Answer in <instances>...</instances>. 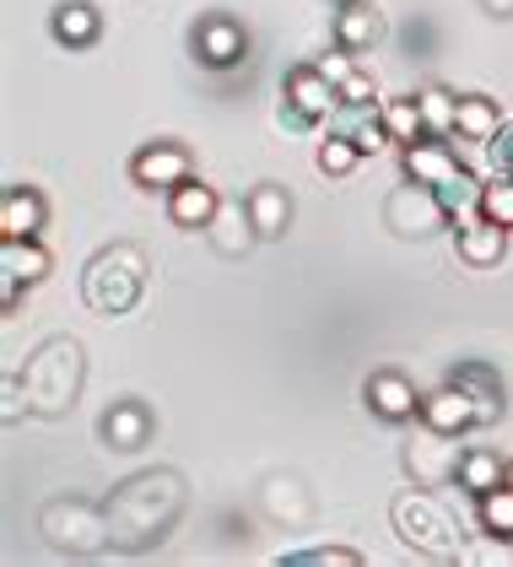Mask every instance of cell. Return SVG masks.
<instances>
[{
	"label": "cell",
	"mask_w": 513,
	"mask_h": 567,
	"mask_svg": "<svg viewBox=\"0 0 513 567\" xmlns=\"http://www.w3.org/2000/svg\"><path fill=\"white\" fill-rule=\"evenodd\" d=\"M184 503H189V486L178 471L157 465V471H135L125 476L109 497H103V514H109V546L114 551H152L173 535V524L184 519Z\"/></svg>",
	"instance_id": "6da1fadb"
},
{
	"label": "cell",
	"mask_w": 513,
	"mask_h": 567,
	"mask_svg": "<svg viewBox=\"0 0 513 567\" xmlns=\"http://www.w3.org/2000/svg\"><path fill=\"white\" fill-rule=\"evenodd\" d=\"M17 373H22V394L33 416H65L86 384V351L76 336H49L28 351Z\"/></svg>",
	"instance_id": "7a4b0ae2"
},
{
	"label": "cell",
	"mask_w": 513,
	"mask_h": 567,
	"mask_svg": "<svg viewBox=\"0 0 513 567\" xmlns=\"http://www.w3.org/2000/svg\"><path fill=\"white\" fill-rule=\"evenodd\" d=\"M400 168H406V178L438 189V200L449 206V217L481 212V178L460 163V152L449 146V135H422L417 146H400Z\"/></svg>",
	"instance_id": "3957f363"
},
{
	"label": "cell",
	"mask_w": 513,
	"mask_h": 567,
	"mask_svg": "<svg viewBox=\"0 0 513 567\" xmlns=\"http://www.w3.org/2000/svg\"><path fill=\"white\" fill-rule=\"evenodd\" d=\"M146 276H152V265L146 255L135 249V244H109V249H98L82 270V298L92 313H103V319H120L130 308L141 303V292H146Z\"/></svg>",
	"instance_id": "277c9868"
},
{
	"label": "cell",
	"mask_w": 513,
	"mask_h": 567,
	"mask_svg": "<svg viewBox=\"0 0 513 567\" xmlns=\"http://www.w3.org/2000/svg\"><path fill=\"white\" fill-rule=\"evenodd\" d=\"M389 519H394V535H400L411 551L432 557V563H454V557L465 551L460 524L449 519V508H443L438 497H428V486L400 492V497H394V508H389Z\"/></svg>",
	"instance_id": "5b68a950"
},
{
	"label": "cell",
	"mask_w": 513,
	"mask_h": 567,
	"mask_svg": "<svg viewBox=\"0 0 513 567\" xmlns=\"http://www.w3.org/2000/svg\"><path fill=\"white\" fill-rule=\"evenodd\" d=\"M39 535L60 557H92L109 546V514L86 497H49L39 508Z\"/></svg>",
	"instance_id": "8992f818"
},
{
	"label": "cell",
	"mask_w": 513,
	"mask_h": 567,
	"mask_svg": "<svg viewBox=\"0 0 513 567\" xmlns=\"http://www.w3.org/2000/svg\"><path fill=\"white\" fill-rule=\"evenodd\" d=\"M336 109H341V92H336V82L319 65H293L281 76V109H276L281 131H293V135L319 131V125L336 120Z\"/></svg>",
	"instance_id": "52a82bcc"
},
{
	"label": "cell",
	"mask_w": 513,
	"mask_h": 567,
	"mask_svg": "<svg viewBox=\"0 0 513 567\" xmlns=\"http://www.w3.org/2000/svg\"><path fill=\"white\" fill-rule=\"evenodd\" d=\"M384 227L394 233V238H411V244H422V238H432V233H443V227H449V206L438 200V189L417 184V178H406L400 189H389Z\"/></svg>",
	"instance_id": "ba28073f"
},
{
	"label": "cell",
	"mask_w": 513,
	"mask_h": 567,
	"mask_svg": "<svg viewBox=\"0 0 513 567\" xmlns=\"http://www.w3.org/2000/svg\"><path fill=\"white\" fill-rule=\"evenodd\" d=\"M460 449H454V437L438 433V427H428L422 422V433L406 443V476L417 481V486H449V481H460Z\"/></svg>",
	"instance_id": "9c48e42d"
},
{
	"label": "cell",
	"mask_w": 513,
	"mask_h": 567,
	"mask_svg": "<svg viewBox=\"0 0 513 567\" xmlns=\"http://www.w3.org/2000/svg\"><path fill=\"white\" fill-rule=\"evenodd\" d=\"M130 178L141 184V189H163L173 195L184 178H195V157H189V146H178V141H146L135 157H130Z\"/></svg>",
	"instance_id": "30bf717a"
},
{
	"label": "cell",
	"mask_w": 513,
	"mask_h": 567,
	"mask_svg": "<svg viewBox=\"0 0 513 567\" xmlns=\"http://www.w3.org/2000/svg\"><path fill=\"white\" fill-rule=\"evenodd\" d=\"M189 49H195V60H201L206 71H233V65H244V54H249V33H244L233 17L212 11V17L195 22Z\"/></svg>",
	"instance_id": "8fae6325"
},
{
	"label": "cell",
	"mask_w": 513,
	"mask_h": 567,
	"mask_svg": "<svg viewBox=\"0 0 513 567\" xmlns=\"http://www.w3.org/2000/svg\"><path fill=\"white\" fill-rule=\"evenodd\" d=\"M259 508L281 524V529H302V524L314 519V492H308V481L302 476L276 471V476L259 481Z\"/></svg>",
	"instance_id": "7c38bea8"
},
{
	"label": "cell",
	"mask_w": 513,
	"mask_h": 567,
	"mask_svg": "<svg viewBox=\"0 0 513 567\" xmlns=\"http://www.w3.org/2000/svg\"><path fill=\"white\" fill-rule=\"evenodd\" d=\"M152 433H157V416H152L141 400H114V405L103 411V422H98L103 449H114V454H135V449H146Z\"/></svg>",
	"instance_id": "4fadbf2b"
},
{
	"label": "cell",
	"mask_w": 513,
	"mask_h": 567,
	"mask_svg": "<svg viewBox=\"0 0 513 567\" xmlns=\"http://www.w3.org/2000/svg\"><path fill=\"white\" fill-rule=\"evenodd\" d=\"M362 400H368V411L384 416V422H411V416H422V394H417V384H411L400 368L373 373V379L362 384Z\"/></svg>",
	"instance_id": "5bb4252c"
},
{
	"label": "cell",
	"mask_w": 513,
	"mask_h": 567,
	"mask_svg": "<svg viewBox=\"0 0 513 567\" xmlns=\"http://www.w3.org/2000/svg\"><path fill=\"white\" fill-rule=\"evenodd\" d=\"M206 238H212V249L222 255V260H244V255L259 244L255 217H249V200H227V195H222L216 217L206 221Z\"/></svg>",
	"instance_id": "9a60e30c"
},
{
	"label": "cell",
	"mask_w": 513,
	"mask_h": 567,
	"mask_svg": "<svg viewBox=\"0 0 513 567\" xmlns=\"http://www.w3.org/2000/svg\"><path fill=\"white\" fill-rule=\"evenodd\" d=\"M422 422L428 427H438V433H449V437H460V433H471V427H481V416H475V400L454 379L449 384H438L432 394H422Z\"/></svg>",
	"instance_id": "2e32d148"
},
{
	"label": "cell",
	"mask_w": 513,
	"mask_h": 567,
	"mask_svg": "<svg viewBox=\"0 0 513 567\" xmlns=\"http://www.w3.org/2000/svg\"><path fill=\"white\" fill-rule=\"evenodd\" d=\"M54 270L49 249L39 238H0V287H39L43 276Z\"/></svg>",
	"instance_id": "e0dca14e"
},
{
	"label": "cell",
	"mask_w": 513,
	"mask_h": 567,
	"mask_svg": "<svg viewBox=\"0 0 513 567\" xmlns=\"http://www.w3.org/2000/svg\"><path fill=\"white\" fill-rule=\"evenodd\" d=\"M454 249H460V260H465V265H475V270H492V265H503V255H509V227L475 212V221H460Z\"/></svg>",
	"instance_id": "ac0fdd59"
},
{
	"label": "cell",
	"mask_w": 513,
	"mask_h": 567,
	"mask_svg": "<svg viewBox=\"0 0 513 567\" xmlns=\"http://www.w3.org/2000/svg\"><path fill=\"white\" fill-rule=\"evenodd\" d=\"M384 33H389V22L373 0H341V11H336V49L362 54V49L379 44Z\"/></svg>",
	"instance_id": "d6986e66"
},
{
	"label": "cell",
	"mask_w": 513,
	"mask_h": 567,
	"mask_svg": "<svg viewBox=\"0 0 513 567\" xmlns=\"http://www.w3.org/2000/svg\"><path fill=\"white\" fill-rule=\"evenodd\" d=\"M460 390L475 400V416H481V427H492V422H503V379H497V368L492 362H454V373H449Z\"/></svg>",
	"instance_id": "ffe728a7"
},
{
	"label": "cell",
	"mask_w": 513,
	"mask_h": 567,
	"mask_svg": "<svg viewBox=\"0 0 513 567\" xmlns=\"http://www.w3.org/2000/svg\"><path fill=\"white\" fill-rule=\"evenodd\" d=\"M330 131H341L346 141H357L362 157H379L384 146H394L384 131V109H379V103H341L336 120H330Z\"/></svg>",
	"instance_id": "44dd1931"
},
{
	"label": "cell",
	"mask_w": 513,
	"mask_h": 567,
	"mask_svg": "<svg viewBox=\"0 0 513 567\" xmlns=\"http://www.w3.org/2000/svg\"><path fill=\"white\" fill-rule=\"evenodd\" d=\"M43 221H49V206H43L39 189L11 184V189L0 195V238H39Z\"/></svg>",
	"instance_id": "7402d4cb"
},
{
	"label": "cell",
	"mask_w": 513,
	"mask_h": 567,
	"mask_svg": "<svg viewBox=\"0 0 513 567\" xmlns=\"http://www.w3.org/2000/svg\"><path fill=\"white\" fill-rule=\"evenodd\" d=\"M216 206H222V195H216L206 178H184V184L168 195L173 227H189V233H206V221L216 217Z\"/></svg>",
	"instance_id": "603a6c76"
},
{
	"label": "cell",
	"mask_w": 513,
	"mask_h": 567,
	"mask_svg": "<svg viewBox=\"0 0 513 567\" xmlns=\"http://www.w3.org/2000/svg\"><path fill=\"white\" fill-rule=\"evenodd\" d=\"M244 200H249L255 233L265 244H270V238H287V227H293V195H287L281 184H255Z\"/></svg>",
	"instance_id": "cb8c5ba5"
},
{
	"label": "cell",
	"mask_w": 513,
	"mask_h": 567,
	"mask_svg": "<svg viewBox=\"0 0 513 567\" xmlns=\"http://www.w3.org/2000/svg\"><path fill=\"white\" fill-rule=\"evenodd\" d=\"M49 33H54L65 49H92L98 33H103V17H98L86 0H60L54 17H49Z\"/></svg>",
	"instance_id": "d4e9b609"
},
{
	"label": "cell",
	"mask_w": 513,
	"mask_h": 567,
	"mask_svg": "<svg viewBox=\"0 0 513 567\" xmlns=\"http://www.w3.org/2000/svg\"><path fill=\"white\" fill-rule=\"evenodd\" d=\"M319 71L336 82V92H341V103H379V87H373V76L346 54V49H336V54H325L319 60Z\"/></svg>",
	"instance_id": "484cf974"
},
{
	"label": "cell",
	"mask_w": 513,
	"mask_h": 567,
	"mask_svg": "<svg viewBox=\"0 0 513 567\" xmlns=\"http://www.w3.org/2000/svg\"><path fill=\"white\" fill-rule=\"evenodd\" d=\"M497 131H503V109H497L486 92H465V97H460V125H454V135H465V141H475V146H486Z\"/></svg>",
	"instance_id": "4316f807"
},
{
	"label": "cell",
	"mask_w": 513,
	"mask_h": 567,
	"mask_svg": "<svg viewBox=\"0 0 513 567\" xmlns=\"http://www.w3.org/2000/svg\"><path fill=\"white\" fill-rule=\"evenodd\" d=\"M509 476V465H503V454H492V449H465V460H460V486L471 492V497H486V492H497Z\"/></svg>",
	"instance_id": "83f0119b"
},
{
	"label": "cell",
	"mask_w": 513,
	"mask_h": 567,
	"mask_svg": "<svg viewBox=\"0 0 513 567\" xmlns=\"http://www.w3.org/2000/svg\"><path fill=\"white\" fill-rule=\"evenodd\" d=\"M384 109V131L394 146H417L422 135H428V120H422V103H417V92L411 97H389V103H379Z\"/></svg>",
	"instance_id": "f1b7e54d"
},
{
	"label": "cell",
	"mask_w": 513,
	"mask_h": 567,
	"mask_svg": "<svg viewBox=\"0 0 513 567\" xmlns=\"http://www.w3.org/2000/svg\"><path fill=\"white\" fill-rule=\"evenodd\" d=\"M417 103H422L428 135H454V125H460V92H449L443 82H428V87H417Z\"/></svg>",
	"instance_id": "f546056e"
},
{
	"label": "cell",
	"mask_w": 513,
	"mask_h": 567,
	"mask_svg": "<svg viewBox=\"0 0 513 567\" xmlns=\"http://www.w3.org/2000/svg\"><path fill=\"white\" fill-rule=\"evenodd\" d=\"M357 163H362V152H357V141H346L341 131H330L319 141V174L325 178H346Z\"/></svg>",
	"instance_id": "4dcf8cb0"
},
{
	"label": "cell",
	"mask_w": 513,
	"mask_h": 567,
	"mask_svg": "<svg viewBox=\"0 0 513 567\" xmlns=\"http://www.w3.org/2000/svg\"><path fill=\"white\" fill-rule=\"evenodd\" d=\"M281 567H362V551H351V546H302V551H281Z\"/></svg>",
	"instance_id": "1f68e13d"
},
{
	"label": "cell",
	"mask_w": 513,
	"mask_h": 567,
	"mask_svg": "<svg viewBox=\"0 0 513 567\" xmlns=\"http://www.w3.org/2000/svg\"><path fill=\"white\" fill-rule=\"evenodd\" d=\"M475 508H481V529H492V535L513 540V486H497V492L475 497Z\"/></svg>",
	"instance_id": "d6a6232c"
},
{
	"label": "cell",
	"mask_w": 513,
	"mask_h": 567,
	"mask_svg": "<svg viewBox=\"0 0 513 567\" xmlns=\"http://www.w3.org/2000/svg\"><path fill=\"white\" fill-rule=\"evenodd\" d=\"M481 217L503 221L513 233V174H492L481 184Z\"/></svg>",
	"instance_id": "836d02e7"
},
{
	"label": "cell",
	"mask_w": 513,
	"mask_h": 567,
	"mask_svg": "<svg viewBox=\"0 0 513 567\" xmlns=\"http://www.w3.org/2000/svg\"><path fill=\"white\" fill-rule=\"evenodd\" d=\"M460 563H481V567H503L513 563V540H503V535H475V540H465V551H460Z\"/></svg>",
	"instance_id": "e575fe53"
},
{
	"label": "cell",
	"mask_w": 513,
	"mask_h": 567,
	"mask_svg": "<svg viewBox=\"0 0 513 567\" xmlns=\"http://www.w3.org/2000/svg\"><path fill=\"white\" fill-rule=\"evenodd\" d=\"M22 411H28V394H22V373L11 368L6 384H0V422L11 427V422H22Z\"/></svg>",
	"instance_id": "d590c367"
},
{
	"label": "cell",
	"mask_w": 513,
	"mask_h": 567,
	"mask_svg": "<svg viewBox=\"0 0 513 567\" xmlns=\"http://www.w3.org/2000/svg\"><path fill=\"white\" fill-rule=\"evenodd\" d=\"M486 163H492V174H513V125H503L486 141Z\"/></svg>",
	"instance_id": "8d00e7d4"
},
{
	"label": "cell",
	"mask_w": 513,
	"mask_h": 567,
	"mask_svg": "<svg viewBox=\"0 0 513 567\" xmlns=\"http://www.w3.org/2000/svg\"><path fill=\"white\" fill-rule=\"evenodd\" d=\"M481 11H486V17H497V22H509V17H513V0H481Z\"/></svg>",
	"instance_id": "74e56055"
},
{
	"label": "cell",
	"mask_w": 513,
	"mask_h": 567,
	"mask_svg": "<svg viewBox=\"0 0 513 567\" xmlns=\"http://www.w3.org/2000/svg\"><path fill=\"white\" fill-rule=\"evenodd\" d=\"M503 486H513V460H509V476H503Z\"/></svg>",
	"instance_id": "f35d334b"
}]
</instances>
